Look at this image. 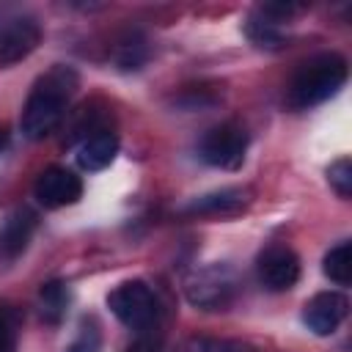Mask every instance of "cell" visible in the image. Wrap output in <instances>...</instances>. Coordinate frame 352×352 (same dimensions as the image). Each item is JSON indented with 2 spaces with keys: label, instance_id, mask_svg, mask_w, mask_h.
<instances>
[{
  "label": "cell",
  "instance_id": "e0dca14e",
  "mask_svg": "<svg viewBox=\"0 0 352 352\" xmlns=\"http://www.w3.org/2000/svg\"><path fill=\"white\" fill-rule=\"evenodd\" d=\"M66 352H102V333L99 324L94 319H82L80 333L74 336V341L66 346Z\"/></svg>",
  "mask_w": 352,
  "mask_h": 352
},
{
  "label": "cell",
  "instance_id": "7c38bea8",
  "mask_svg": "<svg viewBox=\"0 0 352 352\" xmlns=\"http://www.w3.org/2000/svg\"><path fill=\"white\" fill-rule=\"evenodd\" d=\"M33 228H36V212H30L28 206L14 209L0 228V253L6 258H16L19 253H25Z\"/></svg>",
  "mask_w": 352,
  "mask_h": 352
},
{
  "label": "cell",
  "instance_id": "6da1fadb",
  "mask_svg": "<svg viewBox=\"0 0 352 352\" xmlns=\"http://www.w3.org/2000/svg\"><path fill=\"white\" fill-rule=\"evenodd\" d=\"M80 77L72 66L55 63L52 69H47L30 88L22 116H19V129L28 140H41L47 138L66 116V107L72 102V96L77 94Z\"/></svg>",
  "mask_w": 352,
  "mask_h": 352
},
{
  "label": "cell",
  "instance_id": "44dd1931",
  "mask_svg": "<svg viewBox=\"0 0 352 352\" xmlns=\"http://www.w3.org/2000/svg\"><path fill=\"white\" fill-rule=\"evenodd\" d=\"M129 352H140V349H129Z\"/></svg>",
  "mask_w": 352,
  "mask_h": 352
},
{
  "label": "cell",
  "instance_id": "5bb4252c",
  "mask_svg": "<svg viewBox=\"0 0 352 352\" xmlns=\"http://www.w3.org/2000/svg\"><path fill=\"white\" fill-rule=\"evenodd\" d=\"M38 311L41 319L50 324H58L69 311V289L63 280H50L38 292Z\"/></svg>",
  "mask_w": 352,
  "mask_h": 352
},
{
  "label": "cell",
  "instance_id": "9c48e42d",
  "mask_svg": "<svg viewBox=\"0 0 352 352\" xmlns=\"http://www.w3.org/2000/svg\"><path fill=\"white\" fill-rule=\"evenodd\" d=\"M256 275L267 292H289L300 280V258L292 248L272 245L258 256Z\"/></svg>",
  "mask_w": 352,
  "mask_h": 352
},
{
  "label": "cell",
  "instance_id": "4fadbf2b",
  "mask_svg": "<svg viewBox=\"0 0 352 352\" xmlns=\"http://www.w3.org/2000/svg\"><path fill=\"white\" fill-rule=\"evenodd\" d=\"M116 154H118V138H116V132L99 129L94 135H85V140H82V146L77 151V165L82 170H88V173L104 170L107 165H113Z\"/></svg>",
  "mask_w": 352,
  "mask_h": 352
},
{
  "label": "cell",
  "instance_id": "5b68a950",
  "mask_svg": "<svg viewBox=\"0 0 352 352\" xmlns=\"http://www.w3.org/2000/svg\"><path fill=\"white\" fill-rule=\"evenodd\" d=\"M245 151H248V132L236 121H226V124L212 126L198 143V157L206 165L223 168V170L242 168Z\"/></svg>",
  "mask_w": 352,
  "mask_h": 352
},
{
  "label": "cell",
  "instance_id": "ba28073f",
  "mask_svg": "<svg viewBox=\"0 0 352 352\" xmlns=\"http://www.w3.org/2000/svg\"><path fill=\"white\" fill-rule=\"evenodd\" d=\"M33 195L44 209H63L82 198V182L77 173H72L60 165H52L38 173V179L33 184Z\"/></svg>",
  "mask_w": 352,
  "mask_h": 352
},
{
  "label": "cell",
  "instance_id": "8fae6325",
  "mask_svg": "<svg viewBox=\"0 0 352 352\" xmlns=\"http://www.w3.org/2000/svg\"><path fill=\"white\" fill-rule=\"evenodd\" d=\"M248 204H250V192L245 187H223V190H212L206 195L192 198L182 212L198 214V217H234Z\"/></svg>",
  "mask_w": 352,
  "mask_h": 352
},
{
  "label": "cell",
  "instance_id": "8992f818",
  "mask_svg": "<svg viewBox=\"0 0 352 352\" xmlns=\"http://www.w3.org/2000/svg\"><path fill=\"white\" fill-rule=\"evenodd\" d=\"M300 11H302V6H297V3H264L248 16L245 36L261 50H278L286 38L283 22H289Z\"/></svg>",
  "mask_w": 352,
  "mask_h": 352
},
{
  "label": "cell",
  "instance_id": "2e32d148",
  "mask_svg": "<svg viewBox=\"0 0 352 352\" xmlns=\"http://www.w3.org/2000/svg\"><path fill=\"white\" fill-rule=\"evenodd\" d=\"M322 270H324V275L333 283L346 286L352 280V242L344 239L336 248H330L327 256H324V261H322Z\"/></svg>",
  "mask_w": 352,
  "mask_h": 352
},
{
  "label": "cell",
  "instance_id": "277c9868",
  "mask_svg": "<svg viewBox=\"0 0 352 352\" xmlns=\"http://www.w3.org/2000/svg\"><path fill=\"white\" fill-rule=\"evenodd\" d=\"M107 308L129 330H146L157 319V297L143 280H124L107 294Z\"/></svg>",
  "mask_w": 352,
  "mask_h": 352
},
{
  "label": "cell",
  "instance_id": "7a4b0ae2",
  "mask_svg": "<svg viewBox=\"0 0 352 352\" xmlns=\"http://www.w3.org/2000/svg\"><path fill=\"white\" fill-rule=\"evenodd\" d=\"M346 82V60L338 52H322L300 63V69L292 74L286 88V104L292 110H308L330 96L338 94V88Z\"/></svg>",
  "mask_w": 352,
  "mask_h": 352
},
{
  "label": "cell",
  "instance_id": "ffe728a7",
  "mask_svg": "<svg viewBox=\"0 0 352 352\" xmlns=\"http://www.w3.org/2000/svg\"><path fill=\"white\" fill-rule=\"evenodd\" d=\"M16 346V314L11 305L0 302V352H14Z\"/></svg>",
  "mask_w": 352,
  "mask_h": 352
},
{
  "label": "cell",
  "instance_id": "ac0fdd59",
  "mask_svg": "<svg viewBox=\"0 0 352 352\" xmlns=\"http://www.w3.org/2000/svg\"><path fill=\"white\" fill-rule=\"evenodd\" d=\"M327 182H330V187H333L341 198H349V195H352V160H349V157L336 160V162L327 168Z\"/></svg>",
  "mask_w": 352,
  "mask_h": 352
},
{
  "label": "cell",
  "instance_id": "3957f363",
  "mask_svg": "<svg viewBox=\"0 0 352 352\" xmlns=\"http://www.w3.org/2000/svg\"><path fill=\"white\" fill-rule=\"evenodd\" d=\"M236 289H239L236 272L223 261L195 267L184 278V297L190 300V305H195L201 311L228 308L236 297Z\"/></svg>",
  "mask_w": 352,
  "mask_h": 352
},
{
  "label": "cell",
  "instance_id": "9a60e30c",
  "mask_svg": "<svg viewBox=\"0 0 352 352\" xmlns=\"http://www.w3.org/2000/svg\"><path fill=\"white\" fill-rule=\"evenodd\" d=\"M113 60L121 72H138L146 60H148V44L140 33H126L124 38H118L116 44V52H113Z\"/></svg>",
  "mask_w": 352,
  "mask_h": 352
},
{
  "label": "cell",
  "instance_id": "52a82bcc",
  "mask_svg": "<svg viewBox=\"0 0 352 352\" xmlns=\"http://www.w3.org/2000/svg\"><path fill=\"white\" fill-rule=\"evenodd\" d=\"M41 41V28L30 14H11L0 19V66L28 58Z\"/></svg>",
  "mask_w": 352,
  "mask_h": 352
},
{
  "label": "cell",
  "instance_id": "30bf717a",
  "mask_svg": "<svg viewBox=\"0 0 352 352\" xmlns=\"http://www.w3.org/2000/svg\"><path fill=\"white\" fill-rule=\"evenodd\" d=\"M349 302L341 292H319L302 305V324L314 336H333L346 319Z\"/></svg>",
  "mask_w": 352,
  "mask_h": 352
},
{
  "label": "cell",
  "instance_id": "d6986e66",
  "mask_svg": "<svg viewBox=\"0 0 352 352\" xmlns=\"http://www.w3.org/2000/svg\"><path fill=\"white\" fill-rule=\"evenodd\" d=\"M184 352H253L242 341H228V338H192L187 341Z\"/></svg>",
  "mask_w": 352,
  "mask_h": 352
}]
</instances>
